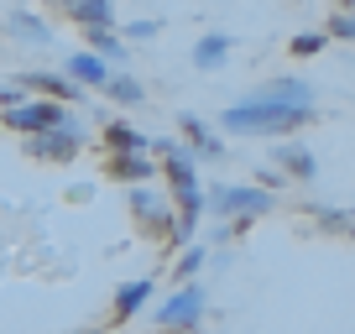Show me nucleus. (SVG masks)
<instances>
[{"label":"nucleus","instance_id":"nucleus-4","mask_svg":"<svg viewBox=\"0 0 355 334\" xmlns=\"http://www.w3.org/2000/svg\"><path fill=\"white\" fill-rule=\"evenodd\" d=\"M0 121H6V131H26V136H37V131H53V125H68L73 121V110H68L63 100H21V105H11V110H0Z\"/></svg>","mask_w":355,"mask_h":334},{"label":"nucleus","instance_id":"nucleus-5","mask_svg":"<svg viewBox=\"0 0 355 334\" xmlns=\"http://www.w3.org/2000/svg\"><path fill=\"white\" fill-rule=\"evenodd\" d=\"M78 146H84V131H78L73 121H68V125H53V131L26 136V152H32L37 162H73Z\"/></svg>","mask_w":355,"mask_h":334},{"label":"nucleus","instance_id":"nucleus-25","mask_svg":"<svg viewBox=\"0 0 355 334\" xmlns=\"http://www.w3.org/2000/svg\"><path fill=\"white\" fill-rule=\"evenodd\" d=\"M157 32H162L157 21H131L125 26V37H136V42H146V37H157Z\"/></svg>","mask_w":355,"mask_h":334},{"label":"nucleus","instance_id":"nucleus-2","mask_svg":"<svg viewBox=\"0 0 355 334\" xmlns=\"http://www.w3.org/2000/svg\"><path fill=\"white\" fill-rule=\"evenodd\" d=\"M272 209H277V193L261 188V183H214V188H204V214H214L225 225H241V230Z\"/></svg>","mask_w":355,"mask_h":334},{"label":"nucleus","instance_id":"nucleus-22","mask_svg":"<svg viewBox=\"0 0 355 334\" xmlns=\"http://www.w3.org/2000/svg\"><path fill=\"white\" fill-rule=\"evenodd\" d=\"M324 47H329V32H298V37L288 42V53H293V58H319Z\"/></svg>","mask_w":355,"mask_h":334},{"label":"nucleus","instance_id":"nucleus-24","mask_svg":"<svg viewBox=\"0 0 355 334\" xmlns=\"http://www.w3.org/2000/svg\"><path fill=\"white\" fill-rule=\"evenodd\" d=\"M21 100H26L21 84H0V110H11V105H21Z\"/></svg>","mask_w":355,"mask_h":334},{"label":"nucleus","instance_id":"nucleus-3","mask_svg":"<svg viewBox=\"0 0 355 334\" xmlns=\"http://www.w3.org/2000/svg\"><path fill=\"white\" fill-rule=\"evenodd\" d=\"M204 313H209V292H204V282H178L173 298L157 303V329H173V334H193L204 324Z\"/></svg>","mask_w":355,"mask_h":334},{"label":"nucleus","instance_id":"nucleus-1","mask_svg":"<svg viewBox=\"0 0 355 334\" xmlns=\"http://www.w3.org/2000/svg\"><path fill=\"white\" fill-rule=\"evenodd\" d=\"M313 121V110L303 105H277L266 100V94H245L241 105L220 115V131H235V136H266V141H277V136H293Z\"/></svg>","mask_w":355,"mask_h":334},{"label":"nucleus","instance_id":"nucleus-10","mask_svg":"<svg viewBox=\"0 0 355 334\" xmlns=\"http://www.w3.org/2000/svg\"><path fill=\"white\" fill-rule=\"evenodd\" d=\"M16 84L21 89H42L47 100H63V105H78L84 100V89H78L68 73H47V68H32V73H16Z\"/></svg>","mask_w":355,"mask_h":334},{"label":"nucleus","instance_id":"nucleus-13","mask_svg":"<svg viewBox=\"0 0 355 334\" xmlns=\"http://www.w3.org/2000/svg\"><path fill=\"white\" fill-rule=\"evenodd\" d=\"M193 68L199 73H214V68H225V58H230V37L225 32H209V37H199V47H193Z\"/></svg>","mask_w":355,"mask_h":334},{"label":"nucleus","instance_id":"nucleus-16","mask_svg":"<svg viewBox=\"0 0 355 334\" xmlns=\"http://www.w3.org/2000/svg\"><path fill=\"white\" fill-rule=\"evenodd\" d=\"M204 261H209V245H178V261H173V282H193L204 272Z\"/></svg>","mask_w":355,"mask_h":334},{"label":"nucleus","instance_id":"nucleus-20","mask_svg":"<svg viewBox=\"0 0 355 334\" xmlns=\"http://www.w3.org/2000/svg\"><path fill=\"white\" fill-rule=\"evenodd\" d=\"M313 220H319V230H340V235H355V220H350V209H324V204H313Z\"/></svg>","mask_w":355,"mask_h":334},{"label":"nucleus","instance_id":"nucleus-21","mask_svg":"<svg viewBox=\"0 0 355 334\" xmlns=\"http://www.w3.org/2000/svg\"><path fill=\"white\" fill-rule=\"evenodd\" d=\"M324 32H329V42H355V6H340Z\"/></svg>","mask_w":355,"mask_h":334},{"label":"nucleus","instance_id":"nucleus-14","mask_svg":"<svg viewBox=\"0 0 355 334\" xmlns=\"http://www.w3.org/2000/svg\"><path fill=\"white\" fill-rule=\"evenodd\" d=\"M105 146H110V152H152L146 131H136L131 121H110L105 125Z\"/></svg>","mask_w":355,"mask_h":334},{"label":"nucleus","instance_id":"nucleus-8","mask_svg":"<svg viewBox=\"0 0 355 334\" xmlns=\"http://www.w3.org/2000/svg\"><path fill=\"white\" fill-rule=\"evenodd\" d=\"M178 131H183V141L193 146V157H199V162H220V157H225V141H220V131H214V125L204 121V115L183 110V115H178Z\"/></svg>","mask_w":355,"mask_h":334},{"label":"nucleus","instance_id":"nucleus-18","mask_svg":"<svg viewBox=\"0 0 355 334\" xmlns=\"http://www.w3.org/2000/svg\"><path fill=\"white\" fill-rule=\"evenodd\" d=\"M6 32L26 37V42H53V26H47V21H37L32 11H11V16H6Z\"/></svg>","mask_w":355,"mask_h":334},{"label":"nucleus","instance_id":"nucleus-12","mask_svg":"<svg viewBox=\"0 0 355 334\" xmlns=\"http://www.w3.org/2000/svg\"><path fill=\"white\" fill-rule=\"evenodd\" d=\"M152 288L157 282L152 277H136V282H125L121 292H115V308H110V319L115 324H125V319H136V313L146 308V298H152Z\"/></svg>","mask_w":355,"mask_h":334},{"label":"nucleus","instance_id":"nucleus-17","mask_svg":"<svg viewBox=\"0 0 355 334\" xmlns=\"http://www.w3.org/2000/svg\"><path fill=\"white\" fill-rule=\"evenodd\" d=\"M84 42H89V53H100L105 63H121V58H125V47H121V37H115V26H84Z\"/></svg>","mask_w":355,"mask_h":334},{"label":"nucleus","instance_id":"nucleus-23","mask_svg":"<svg viewBox=\"0 0 355 334\" xmlns=\"http://www.w3.org/2000/svg\"><path fill=\"white\" fill-rule=\"evenodd\" d=\"M256 183H261V188H272V193H277L282 183H293V178H288V173H277V167H256Z\"/></svg>","mask_w":355,"mask_h":334},{"label":"nucleus","instance_id":"nucleus-19","mask_svg":"<svg viewBox=\"0 0 355 334\" xmlns=\"http://www.w3.org/2000/svg\"><path fill=\"white\" fill-rule=\"evenodd\" d=\"M105 94H110L115 105H141L146 100L141 78H131V73H110V78H105Z\"/></svg>","mask_w":355,"mask_h":334},{"label":"nucleus","instance_id":"nucleus-11","mask_svg":"<svg viewBox=\"0 0 355 334\" xmlns=\"http://www.w3.org/2000/svg\"><path fill=\"white\" fill-rule=\"evenodd\" d=\"M63 73L73 78L78 89H105V78H110V63H105L100 53H73Z\"/></svg>","mask_w":355,"mask_h":334},{"label":"nucleus","instance_id":"nucleus-7","mask_svg":"<svg viewBox=\"0 0 355 334\" xmlns=\"http://www.w3.org/2000/svg\"><path fill=\"white\" fill-rule=\"evenodd\" d=\"M131 214L141 220V230H152V235H162V240H167V230H173V204H167L157 188L131 183Z\"/></svg>","mask_w":355,"mask_h":334},{"label":"nucleus","instance_id":"nucleus-9","mask_svg":"<svg viewBox=\"0 0 355 334\" xmlns=\"http://www.w3.org/2000/svg\"><path fill=\"white\" fill-rule=\"evenodd\" d=\"M105 173H110L115 183H152V178H162V167L152 162V152H110L105 157Z\"/></svg>","mask_w":355,"mask_h":334},{"label":"nucleus","instance_id":"nucleus-15","mask_svg":"<svg viewBox=\"0 0 355 334\" xmlns=\"http://www.w3.org/2000/svg\"><path fill=\"white\" fill-rule=\"evenodd\" d=\"M68 16H73L78 26H115L110 0H68Z\"/></svg>","mask_w":355,"mask_h":334},{"label":"nucleus","instance_id":"nucleus-6","mask_svg":"<svg viewBox=\"0 0 355 334\" xmlns=\"http://www.w3.org/2000/svg\"><path fill=\"white\" fill-rule=\"evenodd\" d=\"M272 167L288 173L293 183H313L319 178V157H313L303 141H293V136H277V141H272Z\"/></svg>","mask_w":355,"mask_h":334},{"label":"nucleus","instance_id":"nucleus-26","mask_svg":"<svg viewBox=\"0 0 355 334\" xmlns=\"http://www.w3.org/2000/svg\"><path fill=\"white\" fill-rule=\"evenodd\" d=\"M73 334H100V329H73Z\"/></svg>","mask_w":355,"mask_h":334},{"label":"nucleus","instance_id":"nucleus-27","mask_svg":"<svg viewBox=\"0 0 355 334\" xmlns=\"http://www.w3.org/2000/svg\"><path fill=\"white\" fill-rule=\"evenodd\" d=\"M340 6H355V0H340Z\"/></svg>","mask_w":355,"mask_h":334}]
</instances>
